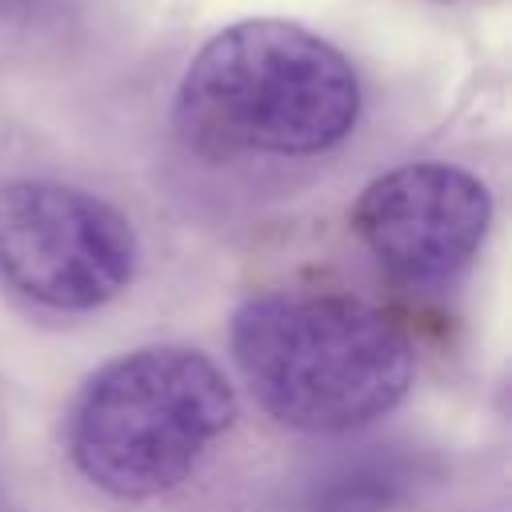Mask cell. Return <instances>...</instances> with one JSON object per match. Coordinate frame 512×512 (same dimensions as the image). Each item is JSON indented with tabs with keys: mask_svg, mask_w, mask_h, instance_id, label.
I'll use <instances>...</instances> for the list:
<instances>
[{
	"mask_svg": "<svg viewBox=\"0 0 512 512\" xmlns=\"http://www.w3.org/2000/svg\"><path fill=\"white\" fill-rule=\"evenodd\" d=\"M136 272V232L108 200L56 184H0V280L20 296L88 312L116 300Z\"/></svg>",
	"mask_w": 512,
	"mask_h": 512,
	"instance_id": "obj_4",
	"label": "cell"
},
{
	"mask_svg": "<svg viewBox=\"0 0 512 512\" xmlns=\"http://www.w3.org/2000/svg\"><path fill=\"white\" fill-rule=\"evenodd\" d=\"M232 360L288 428L352 432L392 412L416 372L408 332L336 292H264L232 320Z\"/></svg>",
	"mask_w": 512,
	"mask_h": 512,
	"instance_id": "obj_2",
	"label": "cell"
},
{
	"mask_svg": "<svg viewBox=\"0 0 512 512\" xmlns=\"http://www.w3.org/2000/svg\"><path fill=\"white\" fill-rule=\"evenodd\" d=\"M360 116L352 64L288 20H240L184 68L172 120L208 160L312 156L336 148Z\"/></svg>",
	"mask_w": 512,
	"mask_h": 512,
	"instance_id": "obj_1",
	"label": "cell"
},
{
	"mask_svg": "<svg viewBox=\"0 0 512 512\" xmlns=\"http://www.w3.org/2000/svg\"><path fill=\"white\" fill-rule=\"evenodd\" d=\"M236 392L196 348L156 344L108 360L68 412L72 464L120 500L184 484L232 428Z\"/></svg>",
	"mask_w": 512,
	"mask_h": 512,
	"instance_id": "obj_3",
	"label": "cell"
},
{
	"mask_svg": "<svg viewBox=\"0 0 512 512\" xmlns=\"http://www.w3.org/2000/svg\"><path fill=\"white\" fill-rule=\"evenodd\" d=\"M0 4H12V0H0Z\"/></svg>",
	"mask_w": 512,
	"mask_h": 512,
	"instance_id": "obj_6",
	"label": "cell"
},
{
	"mask_svg": "<svg viewBox=\"0 0 512 512\" xmlns=\"http://www.w3.org/2000/svg\"><path fill=\"white\" fill-rule=\"evenodd\" d=\"M488 220V188L456 164L392 168L352 204V232L392 276L412 284L456 276L476 256Z\"/></svg>",
	"mask_w": 512,
	"mask_h": 512,
	"instance_id": "obj_5",
	"label": "cell"
}]
</instances>
